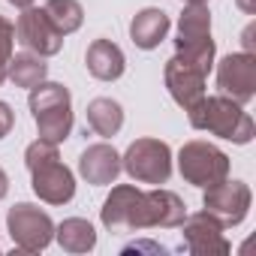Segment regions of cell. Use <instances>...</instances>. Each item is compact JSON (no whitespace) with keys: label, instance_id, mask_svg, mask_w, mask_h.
Masks as SVG:
<instances>
[{"label":"cell","instance_id":"obj_1","mask_svg":"<svg viewBox=\"0 0 256 256\" xmlns=\"http://www.w3.org/2000/svg\"><path fill=\"white\" fill-rule=\"evenodd\" d=\"M24 163L30 169V187H34V193L42 202H48V205H66V202H72V196H76V178L60 163L58 145H52L46 139H36L24 151Z\"/></svg>","mask_w":256,"mask_h":256},{"label":"cell","instance_id":"obj_2","mask_svg":"<svg viewBox=\"0 0 256 256\" xmlns=\"http://www.w3.org/2000/svg\"><path fill=\"white\" fill-rule=\"evenodd\" d=\"M190 124L196 130H205L211 136H220L226 142L235 145H247L253 139V118L244 112V106H238L229 96H202L199 106L190 108Z\"/></svg>","mask_w":256,"mask_h":256},{"label":"cell","instance_id":"obj_3","mask_svg":"<svg viewBox=\"0 0 256 256\" xmlns=\"http://www.w3.org/2000/svg\"><path fill=\"white\" fill-rule=\"evenodd\" d=\"M30 112H34V124L40 139L60 145L70 139L72 133V96L64 84L58 82H40L36 88H30Z\"/></svg>","mask_w":256,"mask_h":256},{"label":"cell","instance_id":"obj_4","mask_svg":"<svg viewBox=\"0 0 256 256\" xmlns=\"http://www.w3.org/2000/svg\"><path fill=\"white\" fill-rule=\"evenodd\" d=\"M120 169L139 184H166L172 175V151L160 139H136L120 157Z\"/></svg>","mask_w":256,"mask_h":256},{"label":"cell","instance_id":"obj_5","mask_svg":"<svg viewBox=\"0 0 256 256\" xmlns=\"http://www.w3.org/2000/svg\"><path fill=\"white\" fill-rule=\"evenodd\" d=\"M178 172L193 187H211L229 175V157L211 142H187L178 151Z\"/></svg>","mask_w":256,"mask_h":256},{"label":"cell","instance_id":"obj_6","mask_svg":"<svg viewBox=\"0 0 256 256\" xmlns=\"http://www.w3.org/2000/svg\"><path fill=\"white\" fill-rule=\"evenodd\" d=\"M211 66L214 64H205V60H196V58H187V54H178V52L166 64V72H163L166 76V88H169L172 100L184 112H190L193 106L202 102V96H205V78H208Z\"/></svg>","mask_w":256,"mask_h":256},{"label":"cell","instance_id":"obj_7","mask_svg":"<svg viewBox=\"0 0 256 256\" xmlns=\"http://www.w3.org/2000/svg\"><path fill=\"white\" fill-rule=\"evenodd\" d=\"M6 226H10V235H12V244L24 253H40L52 244L54 238V223L52 217L30 205V202H18L10 208L6 214Z\"/></svg>","mask_w":256,"mask_h":256},{"label":"cell","instance_id":"obj_8","mask_svg":"<svg viewBox=\"0 0 256 256\" xmlns=\"http://www.w3.org/2000/svg\"><path fill=\"white\" fill-rule=\"evenodd\" d=\"M187 217V205L178 193L172 190H139L136 199V220H133V232L136 229H178Z\"/></svg>","mask_w":256,"mask_h":256},{"label":"cell","instance_id":"obj_9","mask_svg":"<svg viewBox=\"0 0 256 256\" xmlns=\"http://www.w3.org/2000/svg\"><path fill=\"white\" fill-rule=\"evenodd\" d=\"M217 88L223 96L235 100L238 106L250 102L256 96V54L253 52L226 54L217 64Z\"/></svg>","mask_w":256,"mask_h":256},{"label":"cell","instance_id":"obj_10","mask_svg":"<svg viewBox=\"0 0 256 256\" xmlns=\"http://www.w3.org/2000/svg\"><path fill=\"white\" fill-rule=\"evenodd\" d=\"M250 187L244 181H217L211 187H205V196H202V205L205 211L220 220L223 226H238L247 211H250Z\"/></svg>","mask_w":256,"mask_h":256},{"label":"cell","instance_id":"obj_11","mask_svg":"<svg viewBox=\"0 0 256 256\" xmlns=\"http://www.w3.org/2000/svg\"><path fill=\"white\" fill-rule=\"evenodd\" d=\"M16 36L28 52H34L40 58H52L64 48V34L52 24L46 10H34V6L22 10V16L16 22Z\"/></svg>","mask_w":256,"mask_h":256},{"label":"cell","instance_id":"obj_12","mask_svg":"<svg viewBox=\"0 0 256 256\" xmlns=\"http://www.w3.org/2000/svg\"><path fill=\"white\" fill-rule=\"evenodd\" d=\"M181 229H184V244L193 256H226L232 250V244L223 235V223L214 220L208 211L184 217Z\"/></svg>","mask_w":256,"mask_h":256},{"label":"cell","instance_id":"obj_13","mask_svg":"<svg viewBox=\"0 0 256 256\" xmlns=\"http://www.w3.org/2000/svg\"><path fill=\"white\" fill-rule=\"evenodd\" d=\"M178 52H211L214 40H211V12L205 4H187L181 18H178V40H175Z\"/></svg>","mask_w":256,"mask_h":256},{"label":"cell","instance_id":"obj_14","mask_svg":"<svg viewBox=\"0 0 256 256\" xmlns=\"http://www.w3.org/2000/svg\"><path fill=\"white\" fill-rule=\"evenodd\" d=\"M78 172H82V178H84L88 184H94V187L114 184V178L120 175V154H118L112 145H106V142L90 145V148H84L82 157H78Z\"/></svg>","mask_w":256,"mask_h":256},{"label":"cell","instance_id":"obj_15","mask_svg":"<svg viewBox=\"0 0 256 256\" xmlns=\"http://www.w3.org/2000/svg\"><path fill=\"white\" fill-rule=\"evenodd\" d=\"M136 199H139V187L133 184H120L112 187V193L102 202L100 220L106 229L112 232H133V220H136Z\"/></svg>","mask_w":256,"mask_h":256},{"label":"cell","instance_id":"obj_16","mask_svg":"<svg viewBox=\"0 0 256 256\" xmlns=\"http://www.w3.org/2000/svg\"><path fill=\"white\" fill-rule=\"evenodd\" d=\"M84 64H88V72L100 82H114L124 76L126 70V60H124V52L112 42V40H94L88 46V54H84Z\"/></svg>","mask_w":256,"mask_h":256},{"label":"cell","instance_id":"obj_17","mask_svg":"<svg viewBox=\"0 0 256 256\" xmlns=\"http://www.w3.org/2000/svg\"><path fill=\"white\" fill-rule=\"evenodd\" d=\"M169 28H172L169 16H166L163 10H154V6H148V10L136 12V18L130 22V40H133L139 48L151 52V48H157V46L166 40Z\"/></svg>","mask_w":256,"mask_h":256},{"label":"cell","instance_id":"obj_18","mask_svg":"<svg viewBox=\"0 0 256 256\" xmlns=\"http://www.w3.org/2000/svg\"><path fill=\"white\" fill-rule=\"evenodd\" d=\"M84 118H88V126H90L96 136H102V139L118 136V130L124 126V108H120L118 100H108V96L90 100Z\"/></svg>","mask_w":256,"mask_h":256},{"label":"cell","instance_id":"obj_19","mask_svg":"<svg viewBox=\"0 0 256 256\" xmlns=\"http://www.w3.org/2000/svg\"><path fill=\"white\" fill-rule=\"evenodd\" d=\"M48 76V64L34 54V52H22V54H12L10 64H6V78L16 84V88H36L40 82H46Z\"/></svg>","mask_w":256,"mask_h":256},{"label":"cell","instance_id":"obj_20","mask_svg":"<svg viewBox=\"0 0 256 256\" xmlns=\"http://www.w3.org/2000/svg\"><path fill=\"white\" fill-rule=\"evenodd\" d=\"M54 238L66 253H88V250L96 247V232L82 217H70L60 226H54Z\"/></svg>","mask_w":256,"mask_h":256},{"label":"cell","instance_id":"obj_21","mask_svg":"<svg viewBox=\"0 0 256 256\" xmlns=\"http://www.w3.org/2000/svg\"><path fill=\"white\" fill-rule=\"evenodd\" d=\"M46 16L52 18V24L66 36V34H76L84 22V10L78 0H48V4L42 6Z\"/></svg>","mask_w":256,"mask_h":256},{"label":"cell","instance_id":"obj_22","mask_svg":"<svg viewBox=\"0 0 256 256\" xmlns=\"http://www.w3.org/2000/svg\"><path fill=\"white\" fill-rule=\"evenodd\" d=\"M12 46H16V24L0 16V84L6 82V64L12 58Z\"/></svg>","mask_w":256,"mask_h":256},{"label":"cell","instance_id":"obj_23","mask_svg":"<svg viewBox=\"0 0 256 256\" xmlns=\"http://www.w3.org/2000/svg\"><path fill=\"white\" fill-rule=\"evenodd\" d=\"M12 124H16V114H12L10 102H4V100H0V139H4V136H10Z\"/></svg>","mask_w":256,"mask_h":256},{"label":"cell","instance_id":"obj_24","mask_svg":"<svg viewBox=\"0 0 256 256\" xmlns=\"http://www.w3.org/2000/svg\"><path fill=\"white\" fill-rule=\"evenodd\" d=\"M235 4H238L247 16H253V12H256V0H235Z\"/></svg>","mask_w":256,"mask_h":256},{"label":"cell","instance_id":"obj_25","mask_svg":"<svg viewBox=\"0 0 256 256\" xmlns=\"http://www.w3.org/2000/svg\"><path fill=\"white\" fill-rule=\"evenodd\" d=\"M6 190H10V178H6V172L0 169V199L6 196Z\"/></svg>","mask_w":256,"mask_h":256},{"label":"cell","instance_id":"obj_26","mask_svg":"<svg viewBox=\"0 0 256 256\" xmlns=\"http://www.w3.org/2000/svg\"><path fill=\"white\" fill-rule=\"evenodd\" d=\"M244 48H247V52H253V28H247V30H244Z\"/></svg>","mask_w":256,"mask_h":256},{"label":"cell","instance_id":"obj_27","mask_svg":"<svg viewBox=\"0 0 256 256\" xmlns=\"http://www.w3.org/2000/svg\"><path fill=\"white\" fill-rule=\"evenodd\" d=\"M10 4H12L16 10H28V6H34V0H10Z\"/></svg>","mask_w":256,"mask_h":256},{"label":"cell","instance_id":"obj_28","mask_svg":"<svg viewBox=\"0 0 256 256\" xmlns=\"http://www.w3.org/2000/svg\"><path fill=\"white\" fill-rule=\"evenodd\" d=\"M181 4H208V0H181Z\"/></svg>","mask_w":256,"mask_h":256}]
</instances>
